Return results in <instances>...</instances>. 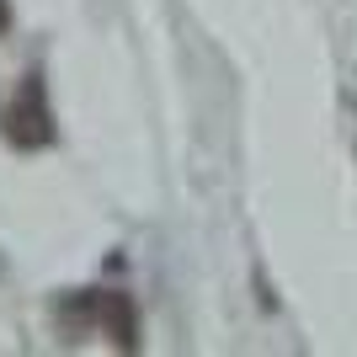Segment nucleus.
Returning <instances> with one entry per match:
<instances>
[{
    "label": "nucleus",
    "instance_id": "7ed1b4c3",
    "mask_svg": "<svg viewBox=\"0 0 357 357\" xmlns=\"http://www.w3.org/2000/svg\"><path fill=\"white\" fill-rule=\"evenodd\" d=\"M11 27V6H6V0H0V32Z\"/></svg>",
    "mask_w": 357,
    "mask_h": 357
},
{
    "label": "nucleus",
    "instance_id": "f257e3e1",
    "mask_svg": "<svg viewBox=\"0 0 357 357\" xmlns=\"http://www.w3.org/2000/svg\"><path fill=\"white\" fill-rule=\"evenodd\" d=\"M6 134H11V144H22V149H43L48 139H54V112H48L43 75H27V80H22L11 112H6Z\"/></svg>",
    "mask_w": 357,
    "mask_h": 357
},
{
    "label": "nucleus",
    "instance_id": "f03ea898",
    "mask_svg": "<svg viewBox=\"0 0 357 357\" xmlns=\"http://www.w3.org/2000/svg\"><path fill=\"white\" fill-rule=\"evenodd\" d=\"M64 320H96L107 336H118L123 352L139 347V320H134V304L123 294H80L75 304H64Z\"/></svg>",
    "mask_w": 357,
    "mask_h": 357
}]
</instances>
